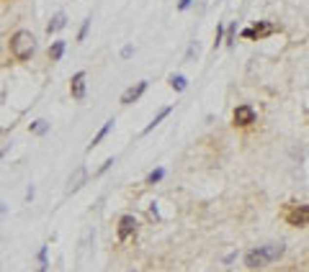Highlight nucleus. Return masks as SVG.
Wrapping results in <instances>:
<instances>
[{"instance_id": "obj_23", "label": "nucleus", "mask_w": 309, "mask_h": 272, "mask_svg": "<svg viewBox=\"0 0 309 272\" xmlns=\"http://www.w3.org/2000/svg\"><path fill=\"white\" fill-rule=\"evenodd\" d=\"M132 54H134V47H132V44H126V47L121 49V59H129Z\"/></svg>"}, {"instance_id": "obj_15", "label": "nucleus", "mask_w": 309, "mask_h": 272, "mask_svg": "<svg viewBox=\"0 0 309 272\" xmlns=\"http://www.w3.org/2000/svg\"><path fill=\"white\" fill-rule=\"evenodd\" d=\"M168 83H170V87L175 90V93H183V90L188 87V80H186L183 75H170Z\"/></svg>"}, {"instance_id": "obj_11", "label": "nucleus", "mask_w": 309, "mask_h": 272, "mask_svg": "<svg viewBox=\"0 0 309 272\" xmlns=\"http://www.w3.org/2000/svg\"><path fill=\"white\" fill-rule=\"evenodd\" d=\"M65 26H67V16H65V13H54V16H52V21L47 23V34L52 36V34L62 31Z\"/></svg>"}, {"instance_id": "obj_28", "label": "nucleus", "mask_w": 309, "mask_h": 272, "mask_svg": "<svg viewBox=\"0 0 309 272\" xmlns=\"http://www.w3.org/2000/svg\"><path fill=\"white\" fill-rule=\"evenodd\" d=\"M0 134H3V129H0Z\"/></svg>"}, {"instance_id": "obj_12", "label": "nucleus", "mask_w": 309, "mask_h": 272, "mask_svg": "<svg viewBox=\"0 0 309 272\" xmlns=\"http://www.w3.org/2000/svg\"><path fill=\"white\" fill-rule=\"evenodd\" d=\"M85 180H88V170H85V167H77V170H75V175L70 177V193H75V190L83 187Z\"/></svg>"}, {"instance_id": "obj_5", "label": "nucleus", "mask_w": 309, "mask_h": 272, "mask_svg": "<svg viewBox=\"0 0 309 272\" xmlns=\"http://www.w3.org/2000/svg\"><path fill=\"white\" fill-rule=\"evenodd\" d=\"M232 123L234 126H252L255 123V108L248 105V103H242L234 108V113H232Z\"/></svg>"}, {"instance_id": "obj_2", "label": "nucleus", "mask_w": 309, "mask_h": 272, "mask_svg": "<svg viewBox=\"0 0 309 272\" xmlns=\"http://www.w3.org/2000/svg\"><path fill=\"white\" fill-rule=\"evenodd\" d=\"M34 51H36V39L31 31L21 29L11 36V57L16 62H29Z\"/></svg>"}, {"instance_id": "obj_3", "label": "nucleus", "mask_w": 309, "mask_h": 272, "mask_svg": "<svg viewBox=\"0 0 309 272\" xmlns=\"http://www.w3.org/2000/svg\"><path fill=\"white\" fill-rule=\"evenodd\" d=\"M284 221L289 226H296V229H304V226H309V203H302V205H286L284 211Z\"/></svg>"}, {"instance_id": "obj_26", "label": "nucleus", "mask_w": 309, "mask_h": 272, "mask_svg": "<svg viewBox=\"0 0 309 272\" xmlns=\"http://www.w3.org/2000/svg\"><path fill=\"white\" fill-rule=\"evenodd\" d=\"M5 213H8V205H5V203H0V219H3Z\"/></svg>"}, {"instance_id": "obj_1", "label": "nucleus", "mask_w": 309, "mask_h": 272, "mask_svg": "<svg viewBox=\"0 0 309 272\" xmlns=\"http://www.w3.org/2000/svg\"><path fill=\"white\" fill-rule=\"evenodd\" d=\"M284 252H286L284 244H266V247H255V249H250L248 255H245V267H248V270H260V267H266L268 262L281 259V257H284Z\"/></svg>"}, {"instance_id": "obj_13", "label": "nucleus", "mask_w": 309, "mask_h": 272, "mask_svg": "<svg viewBox=\"0 0 309 272\" xmlns=\"http://www.w3.org/2000/svg\"><path fill=\"white\" fill-rule=\"evenodd\" d=\"M65 49H67V41H65V39L52 41V47H49V59H52V62H59L62 57H65Z\"/></svg>"}, {"instance_id": "obj_4", "label": "nucleus", "mask_w": 309, "mask_h": 272, "mask_svg": "<svg viewBox=\"0 0 309 272\" xmlns=\"http://www.w3.org/2000/svg\"><path fill=\"white\" fill-rule=\"evenodd\" d=\"M278 31L276 23L270 21H255L252 26H248V29H242V39H250V41H260V39H268V36H273Z\"/></svg>"}, {"instance_id": "obj_18", "label": "nucleus", "mask_w": 309, "mask_h": 272, "mask_svg": "<svg viewBox=\"0 0 309 272\" xmlns=\"http://www.w3.org/2000/svg\"><path fill=\"white\" fill-rule=\"evenodd\" d=\"M234 39H237V23H232L230 29L224 31V44H227V47H232Z\"/></svg>"}, {"instance_id": "obj_8", "label": "nucleus", "mask_w": 309, "mask_h": 272, "mask_svg": "<svg viewBox=\"0 0 309 272\" xmlns=\"http://www.w3.org/2000/svg\"><path fill=\"white\" fill-rule=\"evenodd\" d=\"M85 80H88V75L83 69L75 72L72 80H70V95L75 98V101H85Z\"/></svg>"}, {"instance_id": "obj_7", "label": "nucleus", "mask_w": 309, "mask_h": 272, "mask_svg": "<svg viewBox=\"0 0 309 272\" xmlns=\"http://www.w3.org/2000/svg\"><path fill=\"white\" fill-rule=\"evenodd\" d=\"M150 87L147 80H139L137 85H132V87H126L124 93H121V105H132V103H137L139 98L144 95V90Z\"/></svg>"}, {"instance_id": "obj_20", "label": "nucleus", "mask_w": 309, "mask_h": 272, "mask_svg": "<svg viewBox=\"0 0 309 272\" xmlns=\"http://www.w3.org/2000/svg\"><path fill=\"white\" fill-rule=\"evenodd\" d=\"M222 44H224V26L219 23V26H216V31H214V49L222 47Z\"/></svg>"}, {"instance_id": "obj_14", "label": "nucleus", "mask_w": 309, "mask_h": 272, "mask_svg": "<svg viewBox=\"0 0 309 272\" xmlns=\"http://www.w3.org/2000/svg\"><path fill=\"white\" fill-rule=\"evenodd\" d=\"M29 131H31L34 136H44V134L49 131V121H47V119H36V121L29 126Z\"/></svg>"}, {"instance_id": "obj_9", "label": "nucleus", "mask_w": 309, "mask_h": 272, "mask_svg": "<svg viewBox=\"0 0 309 272\" xmlns=\"http://www.w3.org/2000/svg\"><path fill=\"white\" fill-rule=\"evenodd\" d=\"M114 126H116V119H108V121L101 126V129H98V134L93 136V139H90V144H88V152L93 149V147H98V144H101V141L106 139V136H108V131H111Z\"/></svg>"}, {"instance_id": "obj_19", "label": "nucleus", "mask_w": 309, "mask_h": 272, "mask_svg": "<svg viewBox=\"0 0 309 272\" xmlns=\"http://www.w3.org/2000/svg\"><path fill=\"white\" fill-rule=\"evenodd\" d=\"M90 21H93V18H85V21H83V26H80V31H77V44L80 41H85V36H88V31H90Z\"/></svg>"}, {"instance_id": "obj_17", "label": "nucleus", "mask_w": 309, "mask_h": 272, "mask_svg": "<svg viewBox=\"0 0 309 272\" xmlns=\"http://www.w3.org/2000/svg\"><path fill=\"white\" fill-rule=\"evenodd\" d=\"M47 252H49V247H47V244H44V247L39 249V257H36V259H39V272H47V270H49V262H47Z\"/></svg>"}, {"instance_id": "obj_25", "label": "nucleus", "mask_w": 309, "mask_h": 272, "mask_svg": "<svg viewBox=\"0 0 309 272\" xmlns=\"http://www.w3.org/2000/svg\"><path fill=\"white\" fill-rule=\"evenodd\" d=\"M150 219H160V213H157V208H154V205L150 208Z\"/></svg>"}, {"instance_id": "obj_21", "label": "nucleus", "mask_w": 309, "mask_h": 272, "mask_svg": "<svg viewBox=\"0 0 309 272\" xmlns=\"http://www.w3.org/2000/svg\"><path fill=\"white\" fill-rule=\"evenodd\" d=\"M191 5H193V0H178L175 11H180V13H183V11H188V8H191Z\"/></svg>"}, {"instance_id": "obj_27", "label": "nucleus", "mask_w": 309, "mask_h": 272, "mask_svg": "<svg viewBox=\"0 0 309 272\" xmlns=\"http://www.w3.org/2000/svg\"><path fill=\"white\" fill-rule=\"evenodd\" d=\"M5 152H8V149H0V159H3V157H5Z\"/></svg>"}, {"instance_id": "obj_24", "label": "nucleus", "mask_w": 309, "mask_h": 272, "mask_svg": "<svg viewBox=\"0 0 309 272\" xmlns=\"http://www.w3.org/2000/svg\"><path fill=\"white\" fill-rule=\"evenodd\" d=\"M34 195H36V190H34V185H29V190H26V201H34Z\"/></svg>"}, {"instance_id": "obj_22", "label": "nucleus", "mask_w": 309, "mask_h": 272, "mask_svg": "<svg viewBox=\"0 0 309 272\" xmlns=\"http://www.w3.org/2000/svg\"><path fill=\"white\" fill-rule=\"evenodd\" d=\"M111 165H114V157H108V159L103 162V165H101V167H98V172H96V175H103V172H106L108 167H111Z\"/></svg>"}, {"instance_id": "obj_6", "label": "nucleus", "mask_w": 309, "mask_h": 272, "mask_svg": "<svg viewBox=\"0 0 309 272\" xmlns=\"http://www.w3.org/2000/svg\"><path fill=\"white\" fill-rule=\"evenodd\" d=\"M137 219H134V216H121L119 219V226H116V237H119V241H126L129 237H134V234H137Z\"/></svg>"}, {"instance_id": "obj_16", "label": "nucleus", "mask_w": 309, "mask_h": 272, "mask_svg": "<svg viewBox=\"0 0 309 272\" xmlns=\"http://www.w3.org/2000/svg\"><path fill=\"white\" fill-rule=\"evenodd\" d=\"M162 177H165V170H162V167H154L150 175H147V185H157Z\"/></svg>"}, {"instance_id": "obj_10", "label": "nucleus", "mask_w": 309, "mask_h": 272, "mask_svg": "<svg viewBox=\"0 0 309 272\" xmlns=\"http://www.w3.org/2000/svg\"><path fill=\"white\" fill-rule=\"evenodd\" d=\"M170 111H173V105H165V108H160V111H157V113H154V119H152V121H150L147 126H144V129H142V136H147V134H150V131H152V129H154V126H157V123H160V121H165V119H168V116H170Z\"/></svg>"}]
</instances>
